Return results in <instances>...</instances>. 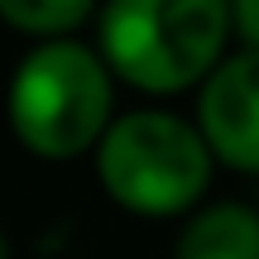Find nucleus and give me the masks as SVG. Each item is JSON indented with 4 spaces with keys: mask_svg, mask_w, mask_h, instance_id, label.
Instances as JSON below:
<instances>
[{
    "mask_svg": "<svg viewBox=\"0 0 259 259\" xmlns=\"http://www.w3.org/2000/svg\"><path fill=\"white\" fill-rule=\"evenodd\" d=\"M96 0H0V15H5L10 29L34 38H58L72 34L87 15H92Z\"/></svg>",
    "mask_w": 259,
    "mask_h": 259,
    "instance_id": "6",
    "label": "nucleus"
},
{
    "mask_svg": "<svg viewBox=\"0 0 259 259\" xmlns=\"http://www.w3.org/2000/svg\"><path fill=\"white\" fill-rule=\"evenodd\" d=\"M111 72L101 48H82L67 34L44 38L19 63L10 87V120L29 154L77 158L111 130Z\"/></svg>",
    "mask_w": 259,
    "mask_h": 259,
    "instance_id": "2",
    "label": "nucleus"
},
{
    "mask_svg": "<svg viewBox=\"0 0 259 259\" xmlns=\"http://www.w3.org/2000/svg\"><path fill=\"white\" fill-rule=\"evenodd\" d=\"M235 5V34L245 48H259V0H231Z\"/></svg>",
    "mask_w": 259,
    "mask_h": 259,
    "instance_id": "7",
    "label": "nucleus"
},
{
    "mask_svg": "<svg viewBox=\"0 0 259 259\" xmlns=\"http://www.w3.org/2000/svg\"><path fill=\"white\" fill-rule=\"evenodd\" d=\"M211 144L202 125L173 111L115 115L96 144V178L106 197L135 216H183L211 183Z\"/></svg>",
    "mask_w": 259,
    "mask_h": 259,
    "instance_id": "3",
    "label": "nucleus"
},
{
    "mask_svg": "<svg viewBox=\"0 0 259 259\" xmlns=\"http://www.w3.org/2000/svg\"><path fill=\"white\" fill-rule=\"evenodd\" d=\"M231 29V0H106L96 44L120 82L173 96L221 63Z\"/></svg>",
    "mask_w": 259,
    "mask_h": 259,
    "instance_id": "1",
    "label": "nucleus"
},
{
    "mask_svg": "<svg viewBox=\"0 0 259 259\" xmlns=\"http://www.w3.org/2000/svg\"><path fill=\"white\" fill-rule=\"evenodd\" d=\"M183 259H259V211L240 202L192 216L178 235Z\"/></svg>",
    "mask_w": 259,
    "mask_h": 259,
    "instance_id": "5",
    "label": "nucleus"
},
{
    "mask_svg": "<svg viewBox=\"0 0 259 259\" xmlns=\"http://www.w3.org/2000/svg\"><path fill=\"white\" fill-rule=\"evenodd\" d=\"M197 125L216 163L235 173H259V48L221 58L202 77Z\"/></svg>",
    "mask_w": 259,
    "mask_h": 259,
    "instance_id": "4",
    "label": "nucleus"
}]
</instances>
